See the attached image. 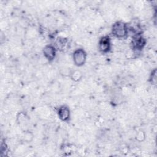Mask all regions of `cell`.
Instances as JSON below:
<instances>
[{"mask_svg":"<svg viewBox=\"0 0 157 157\" xmlns=\"http://www.w3.org/2000/svg\"><path fill=\"white\" fill-rule=\"evenodd\" d=\"M127 27L123 22H117L112 26V33L117 37H123L127 34Z\"/></svg>","mask_w":157,"mask_h":157,"instance_id":"cell-1","label":"cell"},{"mask_svg":"<svg viewBox=\"0 0 157 157\" xmlns=\"http://www.w3.org/2000/svg\"><path fill=\"white\" fill-rule=\"evenodd\" d=\"M86 53L82 49L76 50L73 54L74 62L77 66L83 65L86 60Z\"/></svg>","mask_w":157,"mask_h":157,"instance_id":"cell-2","label":"cell"},{"mask_svg":"<svg viewBox=\"0 0 157 157\" xmlns=\"http://www.w3.org/2000/svg\"><path fill=\"white\" fill-rule=\"evenodd\" d=\"M110 39L108 37H104L101 39L99 45V47L101 51H102V52H108L110 48Z\"/></svg>","mask_w":157,"mask_h":157,"instance_id":"cell-3","label":"cell"},{"mask_svg":"<svg viewBox=\"0 0 157 157\" xmlns=\"http://www.w3.org/2000/svg\"><path fill=\"white\" fill-rule=\"evenodd\" d=\"M45 56L49 60H52L55 56V48L51 45H47L43 50Z\"/></svg>","mask_w":157,"mask_h":157,"instance_id":"cell-4","label":"cell"},{"mask_svg":"<svg viewBox=\"0 0 157 157\" xmlns=\"http://www.w3.org/2000/svg\"><path fill=\"white\" fill-rule=\"evenodd\" d=\"M70 111L67 107L62 106L58 110V116L63 121L67 120L69 118Z\"/></svg>","mask_w":157,"mask_h":157,"instance_id":"cell-5","label":"cell"},{"mask_svg":"<svg viewBox=\"0 0 157 157\" xmlns=\"http://www.w3.org/2000/svg\"><path fill=\"white\" fill-rule=\"evenodd\" d=\"M145 42L144 41V39L142 37H139L137 39H136L134 42V45L137 48H141L143 45H144Z\"/></svg>","mask_w":157,"mask_h":157,"instance_id":"cell-6","label":"cell"},{"mask_svg":"<svg viewBox=\"0 0 157 157\" xmlns=\"http://www.w3.org/2000/svg\"><path fill=\"white\" fill-rule=\"evenodd\" d=\"M82 77V73L79 71H75L72 74V78L75 81L78 80Z\"/></svg>","mask_w":157,"mask_h":157,"instance_id":"cell-7","label":"cell"},{"mask_svg":"<svg viewBox=\"0 0 157 157\" xmlns=\"http://www.w3.org/2000/svg\"><path fill=\"white\" fill-rule=\"evenodd\" d=\"M150 79H151L152 84H156V70H154V71L152 72Z\"/></svg>","mask_w":157,"mask_h":157,"instance_id":"cell-8","label":"cell"}]
</instances>
